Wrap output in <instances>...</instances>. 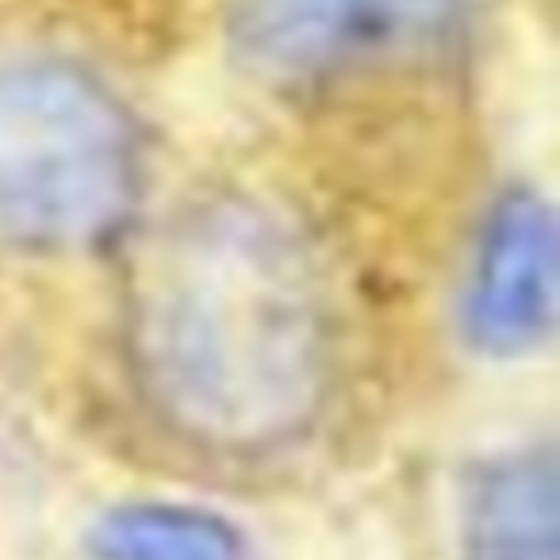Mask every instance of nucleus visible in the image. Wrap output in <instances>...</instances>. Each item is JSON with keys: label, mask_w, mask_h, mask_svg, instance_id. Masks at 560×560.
<instances>
[{"label": "nucleus", "mask_w": 560, "mask_h": 560, "mask_svg": "<svg viewBox=\"0 0 560 560\" xmlns=\"http://www.w3.org/2000/svg\"><path fill=\"white\" fill-rule=\"evenodd\" d=\"M127 284V361L185 445L257 460L304 442L342 365L330 272L307 231L249 196L173 211Z\"/></svg>", "instance_id": "obj_1"}, {"label": "nucleus", "mask_w": 560, "mask_h": 560, "mask_svg": "<svg viewBox=\"0 0 560 560\" xmlns=\"http://www.w3.org/2000/svg\"><path fill=\"white\" fill-rule=\"evenodd\" d=\"M147 180L142 127L89 66L0 58V242L73 254L124 231Z\"/></svg>", "instance_id": "obj_2"}, {"label": "nucleus", "mask_w": 560, "mask_h": 560, "mask_svg": "<svg viewBox=\"0 0 560 560\" xmlns=\"http://www.w3.org/2000/svg\"><path fill=\"white\" fill-rule=\"evenodd\" d=\"M483 0H231L226 39L272 85L323 89L438 66L465 47Z\"/></svg>", "instance_id": "obj_3"}, {"label": "nucleus", "mask_w": 560, "mask_h": 560, "mask_svg": "<svg viewBox=\"0 0 560 560\" xmlns=\"http://www.w3.org/2000/svg\"><path fill=\"white\" fill-rule=\"evenodd\" d=\"M557 219L537 188L511 185L483 211L465 277V335L491 358H526L557 327Z\"/></svg>", "instance_id": "obj_4"}, {"label": "nucleus", "mask_w": 560, "mask_h": 560, "mask_svg": "<svg viewBox=\"0 0 560 560\" xmlns=\"http://www.w3.org/2000/svg\"><path fill=\"white\" fill-rule=\"evenodd\" d=\"M460 560H560V483L549 445L503 453L476 476Z\"/></svg>", "instance_id": "obj_5"}, {"label": "nucleus", "mask_w": 560, "mask_h": 560, "mask_svg": "<svg viewBox=\"0 0 560 560\" xmlns=\"http://www.w3.org/2000/svg\"><path fill=\"white\" fill-rule=\"evenodd\" d=\"M101 560H249L246 537L219 514L185 503H119L93 526Z\"/></svg>", "instance_id": "obj_6"}]
</instances>
